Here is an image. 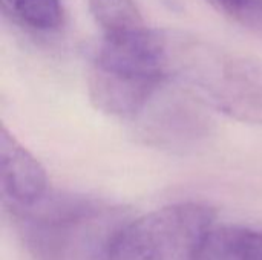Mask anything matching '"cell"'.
Masks as SVG:
<instances>
[{
    "label": "cell",
    "instance_id": "obj_9",
    "mask_svg": "<svg viewBox=\"0 0 262 260\" xmlns=\"http://www.w3.org/2000/svg\"><path fill=\"white\" fill-rule=\"evenodd\" d=\"M241 26L262 37V0H210Z\"/></svg>",
    "mask_w": 262,
    "mask_h": 260
},
{
    "label": "cell",
    "instance_id": "obj_8",
    "mask_svg": "<svg viewBox=\"0 0 262 260\" xmlns=\"http://www.w3.org/2000/svg\"><path fill=\"white\" fill-rule=\"evenodd\" d=\"M15 15L28 26L38 31L55 29L61 23L63 11L58 0H5Z\"/></svg>",
    "mask_w": 262,
    "mask_h": 260
},
{
    "label": "cell",
    "instance_id": "obj_1",
    "mask_svg": "<svg viewBox=\"0 0 262 260\" xmlns=\"http://www.w3.org/2000/svg\"><path fill=\"white\" fill-rule=\"evenodd\" d=\"M8 210L31 260H104L129 222L123 207L72 193H46L29 207Z\"/></svg>",
    "mask_w": 262,
    "mask_h": 260
},
{
    "label": "cell",
    "instance_id": "obj_4",
    "mask_svg": "<svg viewBox=\"0 0 262 260\" xmlns=\"http://www.w3.org/2000/svg\"><path fill=\"white\" fill-rule=\"evenodd\" d=\"M167 78L112 69L92 63L88 77L89 98L95 109L118 118H132L152 100Z\"/></svg>",
    "mask_w": 262,
    "mask_h": 260
},
{
    "label": "cell",
    "instance_id": "obj_5",
    "mask_svg": "<svg viewBox=\"0 0 262 260\" xmlns=\"http://www.w3.org/2000/svg\"><path fill=\"white\" fill-rule=\"evenodd\" d=\"M0 187L6 208L29 207L48 193L45 169L5 126L0 130Z\"/></svg>",
    "mask_w": 262,
    "mask_h": 260
},
{
    "label": "cell",
    "instance_id": "obj_3",
    "mask_svg": "<svg viewBox=\"0 0 262 260\" xmlns=\"http://www.w3.org/2000/svg\"><path fill=\"white\" fill-rule=\"evenodd\" d=\"M215 218V210L200 202L163 207L129 221L111 242L104 260H190Z\"/></svg>",
    "mask_w": 262,
    "mask_h": 260
},
{
    "label": "cell",
    "instance_id": "obj_2",
    "mask_svg": "<svg viewBox=\"0 0 262 260\" xmlns=\"http://www.w3.org/2000/svg\"><path fill=\"white\" fill-rule=\"evenodd\" d=\"M167 74L177 75L224 115L262 126V61L169 35Z\"/></svg>",
    "mask_w": 262,
    "mask_h": 260
},
{
    "label": "cell",
    "instance_id": "obj_10",
    "mask_svg": "<svg viewBox=\"0 0 262 260\" xmlns=\"http://www.w3.org/2000/svg\"><path fill=\"white\" fill-rule=\"evenodd\" d=\"M209 2H210V0H209Z\"/></svg>",
    "mask_w": 262,
    "mask_h": 260
},
{
    "label": "cell",
    "instance_id": "obj_7",
    "mask_svg": "<svg viewBox=\"0 0 262 260\" xmlns=\"http://www.w3.org/2000/svg\"><path fill=\"white\" fill-rule=\"evenodd\" d=\"M89 9L104 35H123L146 28L134 0H89Z\"/></svg>",
    "mask_w": 262,
    "mask_h": 260
},
{
    "label": "cell",
    "instance_id": "obj_6",
    "mask_svg": "<svg viewBox=\"0 0 262 260\" xmlns=\"http://www.w3.org/2000/svg\"><path fill=\"white\" fill-rule=\"evenodd\" d=\"M190 260H262V228L212 227Z\"/></svg>",
    "mask_w": 262,
    "mask_h": 260
}]
</instances>
